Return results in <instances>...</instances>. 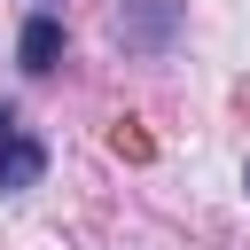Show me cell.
<instances>
[{
  "mask_svg": "<svg viewBox=\"0 0 250 250\" xmlns=\"http://www.w3.org/2000/svg\"><path fill=\"white\" fill-rule=\"evenodd\" d=\"M39 172H47V148L23 133V117L0 102V195H23V188H39Z\"/></svg>",
  "mask_w": 250,
  "mask_h": 250,
  "instance_id": "cell-1",
  "label": "cell"
},
{
  "mask_svg": "<svg viewBox=\"0 0 250 250\" xmlns=\"http://www.w3.org/2000/svg\"><path fill=\"white\" fill-rule=\"evenodd\" d=\"M16 55H23V70H55V55H62V23H55V16H31L23 39H16Z\"/></svg>",
  "mask_w": 250,
  "mask_h": 250,
  "instance_id": "cell-2",
  "label": "cell"
}]
</instances>
